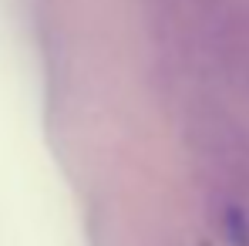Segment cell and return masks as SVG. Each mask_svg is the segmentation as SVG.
I'll return each instance as SVG.
<instances>
[{
  "label": "cell",
  "instance_id": "6da1fadb",
  "mask_svg": "<svg viewBox=\"0 0 249 246\" xmlns=\"http://www.w3.org/2000/svg\"><path fill=\"white\" fill-rule=\"evenodd\" d=\"M226 236L232 246H249V223L239 209H229L226 212Z\"/></svg>",
  "mask_w": 249,
  "mask_h": 246
}]
</instances>
